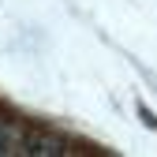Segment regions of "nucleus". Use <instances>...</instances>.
Segmentation results:
<instances>
[{
	"instance_id": "f257e3e1",
	"label": "nucleus",
	"mask_w": 157,
	"mask_h": 157,
	"mask_svg": "<svg viewBox=\"0 0 157 157\" xmlns=\"http://www.w3.org/2000/svg\"><path fill=\"white\" fill-rule=\"evenodd\" d=\"M15 146H19V135H15L8 124H0V157H4V153H11Z\"/></svg>"
}]
</instances>
